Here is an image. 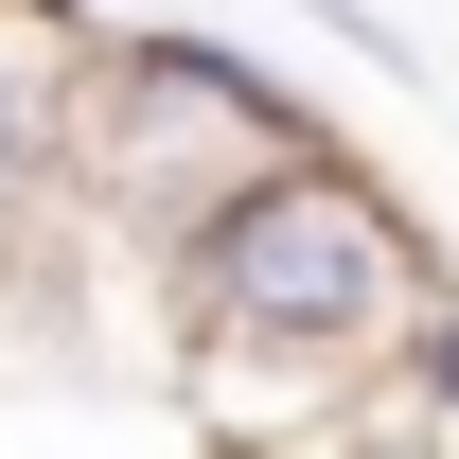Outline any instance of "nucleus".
<instances>
[{"label":"nucleus","instance_id":"nucleus-1","mask_svg":"<svg viewBox=\"0 0 459 459\" xmlns=\"http://www.w3.org/2000/svg\"><path fill=\"white\" fill-rule=\"evenodd\" d=\"M177 353H300V371H389L424 318H442V247L389 212V177H353L336 142H300L283 177H247L230 212L177 230Z\"/></svg>","mask_w":459,"mask_h":459},{"label":"nucleus","instance_id":"nucleus-2","mask_svg":"<svg viewBox=\"0 0 459 459\" xmlns=\"http://www.w3.org/2000/svg\"><path fill=\"white\" fill-rule=\"evenodd\" d=\"M300 142H318V124L230 54V36H124V54L89 71V107H71L54 195H18V230H71V247H142V265H177V230L230 212L247 177H283Z\"/></svg>","mask_w":459,"mask_h":459},{"label":"nucleus","instance_id":"nucleus-3","mask_svg":"<svg viewBox=\"0 0 459 459\" xmlns=\"http://www.w3.org/2000/svg\"><path fill=\"white\" fill-rule=\"evenodd\" d=\"M89 71H107L89 0H0V230H18V195H54V160H71V107H89Z\"/></svg>","mask_w":459,"mask_h":459},{"label":"nucleus","instance_id":"nucleus-4","mask_svg":"<svg viewBox=\"0 0 459 459\" xmlns=\"http://www.w3.org/2000/svg\"><path fill=\"white\" fill-rule=\"evenodd\" d=\"M389 389H406V406H442V424H459V300H442V318H424V336L389 353Z\"/></svg>","mask_w":459,"mask_h":459}]
</instances>
